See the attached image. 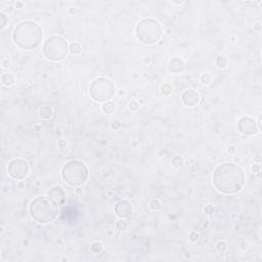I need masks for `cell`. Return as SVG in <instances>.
I'll return each mask as SVG.
<instances>
[{
  "instance_id": "6da1fadb",
  "label": "cell",
  "mask_w": 262,
  "mask_h": 262,
  "mask_svg": "<svg viewBox=\"0 0 262 262\" xmlns=\"http://www.w3.org/2000/svg\"><path fill=\"white\" fill-rule=\"evenodd\" d=\"M213 183L217 191L225 194H236L244 188L246 176L243 169L233 163H223L214 171Z\"/></svg>"
},
{
  "instance_id": "7a4b0ae2",
  "label": "cell",
  "mask_w": 262,
  "mask_h": 262,
  "mask_svg": "<svg viewBox=\"0 0 262 262\" xmlns=\"http://www.w3.org/2000/svg\"><path fill=\"white\" fill-rule=\"evenodd\" d=\"M42 37L43 33L41 27L31 21L22 22L14 32V43L27 50L36 48L42 41Z\"/></svg>"
},
{
  "instance_id": "3957f363",
  "label": "cell",
  "mask_w": 262,
  "mask_h": 262,
  "mask_svg": "<svg viewBox=\"0 0 262 262\" xmlns=\"http://www.w3.org/2000/svg\"><path fill=\"white\" fill-rule=\"evenodd\" d=\"M30 214L39 223L51 222L59 215L57 202L51 197H37L30 204Z\"/></svg>"
},
{
  "instance_id": "277c9868",
  "label": "cell",
  "mask_w": 262,
  "mask_h": 262,
  "mask_svg": "<svg viewBox=\"0 0 262 262\" xmlns=\"http://www.w3.org/2000/svg\"><path fill=\"white\" fill-rule=\"evenodd\" d=\"M88 168L83 162L72 160L66 163L62 169V178L71 186H80L88 179Z\"/></svg>"
},
{
  "instance_id": "5b68a950",
  "label": "cell",
  "mask_w": 262,
  "mask_h": 262,
  "mask_svg": "<svg viewBox=\"0 0 262 262\" xmlns=\"http://www.w3.org/2000/svg\"><path fill=\"white\" fill-rule=\"evenodd\" d=\"M163 29L158 21L151 17L141 20L136 27V37L144 44H154L159 41Z\"/></svg>"
},
{
  "instance_id": "8992f818",
  "label": "cell",
  "mask_w": 262,
  "mask_h": 262,
  "mask_svg": "<svg viewBox=\"0 0 262 262\" xmlns=\"http://www.w3.org/2000/svg\"><path fill=\"white\" fill-rule=\"evenodd\" d=\"M68 42L61 36H51L43 45L44 56L53 62L64 59L68 53Z\"/></svg>"
},
{
  "instance_id": "52a82bcc",
  "label": "cell",
  "mask_w": 262,
  "mask_h": 262,
  "mask_svg": "<svg viewBox=\"0 0 262 262\" xmlns=\"http://www.w3.org/2000/svg\"><path fill=\"white\" fill-rule=\"evenodd\" d=\"M116 87L108 78L101 77L94 80L90 85V95L95 101L103 103L111 99L115 95Z\"/></svg>"
},
{
  "instance_id": "ba28073f",
  "label": "cell",
  "mask_w": 262,
  "mask_h": 262,
  "mask_svg": "<svg viewBox=\"0 0 262 262\" xmlns=\"http://www.w3.org/2000/svg\"><path fill=\"white\" fill-rule=\"evenodd\" d=\"M9 176L17 180L25 179L29 174L30 167L29 164L23 159H14L8 163L7 166Z\"/></svg>"
},
{
  "instance_id": "9c48e42d",
  "label": "cell",
  "mask_w": 262,
  "mask_h": 262,
  "mask_svg": "<svg viewBox=\"0 0 262 262\" xmlns=\"http://www.w3.org/2000/svg\"><path fill=\"white\" fill-rule=\"evenodd\" d=\"M238 129L241 133L246 135H252L256 134L259 131L258 127L256 125V122L249 117H243L238 122Z\"/></svg>"
},
{
  "instance_id": "30bf717a",
  "label": "cell",
  "mask_w": 262,
  "mask_h": 262,
  "mask_svg": "<svg viewBox=\"0 0 262 262\" xmlns=\"http://www.w3.org/2000/svg\"><path fill=\"white\" fill-rule=\"evenodd\" d=\"M133 208L128 201H120L115 206V213L120 218H128L131 216Z\"/></svg>"
},
{
  "instance_id": "8fae6325",
  "label": "cell",
  "mask_w": 262,
  "mask_h": 262,
  "mask_svg": "<svg viewBox=\"0 0 262 262\" xmlns=\"http://www.w3.org/2000/svg\"><path fill=\"white\" fill-rule=\"evenodd\" d=\"M181 101L182 103L188 107H194L197 106L200 101V95L199 93L194 89H188L185 90L181 95Z\"/></svg>"
},
{
  "instance_id": "7c38bea8",
  "label": "cell",
  "mask_w": 262,
  "mask_h": 262,
  "mask_svg": "<svg viewBox=\"0 0 262 262\" xmlns=\"http://www.w3.org/2000/svg\"><path fill=\"white\" fill-rule=\"evenodd\" d=\"M184 69V64L178 57H175L170 62V66H169V70L173 73H180L182 72Z\"/></svg>"
},
{
  "instance_id": "4fadbf2b",
  "label": "cell",
  "mask_w": 262,
  "mask_h": 262,
  "mask_svg": "<svg viewBox=\"0 0 262 262\" xmlns=\"http://www.w3.org/2000/svg\"><path fill=\"white\" fill-rule=\"evenodd\" d=\"M39 115L42 119L44 120H48L52 117V110L50 107L47 106H43L41 109L39 110Z\"/></svg>"
},
{
  "instance_id": "5bb4252c",
  "label": "cell",
  "mask_w": 262,
  "mask_h": 262,
  "mask_svg": "<svg viewBox=\"0 0 262 262\" xmlns=\"http://www.w3.org/2000/svg\"><path fill=\"white\" fill-rule=\"evenodd\" d=\"M101 110H103L104 114H108V115L113 114L115 112V104L113 101H107V103H104L103 104Z\"/></svg>"
},
{
  "instance_id": "9a60e30c",
  "label": "cell",
  "mask_w": 262,
  "mask_h": 262,
  "mask_svg": "<svg viewBox=\"0 0 262 262\" xmlns=\"http://www.w3.org/2000/svg\"><path fill=\"white\" fill-rule=\"evenodd\" d=\"M14 82V77L11 73H4L2 75V83L6 86H11Z\"/></svg>"
},
{
  "instance_id": "2e32d148",
  "label": "cell",
  "mask_w": 262,
  "mask_h": 262,
  "mask_svg": "<svg viewBox=\"0 0 262 262\" xmlns=\"http://www.w3.org/2000/svg\"><path fill=\"white\" fill-rule=\"evenodd\" d=\"M128 221L126 220L125 218H122L120 219V220H118V222H117V229H119L120 231H125L127 230V228H128Z\"/></svg>"
},
{
  "instance_id": "e0dca14e",
  "label": "cell",
  "mask_w": 262,
  "mask_h": 262,
  "mask_svg": "<svg viewBox=\"0 0 262 262\" xmlns=\"http://www.w3.org/2000/svg\"><path fill=\"white\" fill-rule=\"evenodd\" d=\"M70 53L71 54H79L80 52L82 51V48L81 46H80V44H78L77 42H73V43L71 44V46H70V49H69Z\"/></svg>"
},
{
  "instance_id": "ac0fdd59",
  "label": "cell",
  "mask_w": 262,
  "mask_h": 262,
  "mask_svg": "<svg viewBox=\"0 0 262 262\" xmlns=\"http://www.w3.org/2000/svg\"><path fill=\"white\" fill-rule=\"evenodd\" d=\"M103 245H101V243H98V242H94V243H92V245L90 247L91 251L93 252L94 254H99L101 251H103Z\"/></svg>"
},
{
  "instance_id": "d6986e66",
  "label": "cell",
  "mask_w": 262,
  "mask_h": 262,
  "mask_svg": "<svg viewBox=\"0 0 262 262\" xmlns=\"http://www.w3.org/2000/svg\"><path fill=\"white\" fill-rule=\"evenodd\" d=\"M161 92L163 95H170L172 93V87L170 84L165 83L161 86Z\"/></svg>"
},
{
  "instance_id": "ffe728a7",
  "label": "cell",
  "mask_w": 262,
  "mask_h": 262,
  "mask_svg": "<svg viewBox=\"0 0 262 262\" xmlns=\"http://www.w3.org/2000/svg\"><path fill=\"white\" fill-rule=\"evenodd\" d=\"M149 207H151V209L153 211H158V210L161 209V207H162L161 202H160L159 200H157V199L152 200L151 203H149Z\"/></svg>"
},
{
  "instance_id": "44dd1931",
  "label": "cell",
  "mask_w": 262,
  "mask_h": 262,
  "mask_svg": "<svg viewBox=\"0 0 262 262\" xmlns=\"http://www.w3.org/2000/svg\"><path fill=\"white\" fill-rule=\"evenodd\" d=\"M172 164H173L174 167H176V168H179V167L182 166L183 164V159L181 158L180 156H175L173 157V159H172Z\"/></svg>"
},
{
  "instance_id": "7402d4cb",
  "label": "cell",
  "mask_w": 262,
  "mask_h": 262,
  "mask_svg": "<svg viewBox=\"0 0 262 262\" xmlns=\"http://www.w3.org/2000/svg\"><path fill=\"white\" fill-rule=\"evenodd\" d=\"M216 65L219 68H225V66L227 65V59L225 56H218L216 59Z\"/></svg>"
},
{
  "instance_id": "603a6c76",
  "label": "cell",
  "mask_w": 262,
  "mask_h": 262,
  "mask_svg": "<svg viewBox=\"0 0 262 262\" xmlns=\"http://www.w3.org/2000/svg\"><path fill=\"white\" fill-rule=\"evenodd\" d=\"M216 249L217 251L219 252V253H223V252H225L226 250H227V244L225 243V242L223 241H220L217 243L216 245Z\"/></svg>"
},
{
  "instance_id": "cb8c5ba5",
  "label": "cell",
  "mask_w": 262,
  "mask_h": 262,
  "mask_svg": "<svg viewBox=\"0 0 262 262\" xmlns=\"http://www.w3.org/2000/svg\"><path fill=\"white\" fill-rule=\"evenodd\" d=\"M201 80H202V82H203L204 84H208V83H210V82H211L212 77H211V75L209 73H205V74L202 75Z\"/></svg>"
},
{
  "instance_id": "d4e9b609",
  "label": "cell",
  "mask_w": 262,
  "mask_h": 262,
  "mask_svg": "<svg viewBox=\"0 0 262 262\" xmlns=\"http://www.w3.org/2000/svg\"><path fill=\"white\" fill-rule=\"evenodd\" d=\"M129 108H130L131 111H137V110L139 109V104L137 101H132L129 103Z\"/></svg>"
},
{
  "instance_id": "484cf974",
  "label": "cell",
  "mask_w": 262,
  "mask_h": 262,
  "mask_svg": "<svg viewBox=\"0 0 262 262\" xmlns=\"http://www.w3.org/2000/svg\"><path fill=\"white\" fill-rule=\"evenodd\" d=\"M200 236L198 233H196V231H191V233H189V241L191 242H197L199 239Z\"/></svg>"
},
{
  "instance_id": "4316f807",
  "label": "cell",
  "mask_w": 262,
  "mask_h": 262,
  "mask_svg": "<svg viewBox=\"0 0 262 262\" xmlns=\"http://www.w3.org/2000/svg\"><path fill=\"white\" fill-rule=\"evenodd\" d=\"M204 211H205L206 214H208V215H211V214L214 213V207L209 204V205H207L205 208H204Z\"/></svg>"
},
{
  "instance_id": "83f0119b",
  "label": "cell",
  "mask_w": 262,
  "mask_h": 262,
  "mask_svg": "<svg viewBox=\"0 0 262 262\" xmlns=\"http://www.w3.org/2000/svg\"><path fill=\"white\" fill-rule=\"evenodd\" d=\"M0 19H1V29H4V27L6 26V23H7L6 16L1 12V14H0Z\"/></svg>"
},
{
  "instance_id": "f1b7e54d",
  "label": "cell",
  "mask_w": 262,
  "mask_h": 262,
  "mask_svg": "<svg viewBox=\"0 0 262 262\" xmlns=\"http://www.w3.org/2000/svg\"><path fill=\"white\" fill-rule=\"evenodd\" d=\"M112 128L115 129V130H117V129L120 128V126H121V123H120V121H113V123H112Z\"/></svg>"
},
{
  "instance_id": "f546056e",
  "label": "cell",
  "mask_w": 262,
  "mask_h": 262,
  "mask_svg": "<svg viewBox=\"0 0 262 262\" xmlns=\"http://www.w3.org/2000/svg\"><path fill=\"white\" fill-rule=\"evenodd\" d=\"M252 170H253L254 173L259 172V170H260V165H259V164H254L253 167H252Z\"/></svg>"
},
{
  "instance_id": "4dcf8cb0",
  "label": "cell",
  "mask_w": 262,
  "mask_h": 262,
  "mask_svg": "<svg viewBox=\"0 0 262 262\" xmlns=\"http://www.w3.org/2000/svg\"><path fill=\"white\" fill-rule=\"evenodd\" d=\"M59 146H61V148H65V146H67V140H66V139H63V138L59 139Z\"/></svg>"
},
{
  "instance_id": "1f68e13d",
  "label": "cell",
  "mask_w": 262,
  "mask_h": 262,
  "mask_svg": "<svg viewBox=\"0 0 262 262\" xmlns=\"http://www.w3.org/2000/svg\"><path fill=\"white\" fill-rule=\"evenodd\" d=\"M234 151H236V149H234V146H229V149H228V153L233 154V153H234Z\"/></svg>"
},
{
  "instance_id": "d6a6232c",
  "label": "cell",
  "mask_w": 262,
  "mask_h": 262,
  "mask_svg": "<svg viewBox=\"0 0 262 262\" xmlns=\"http://www.w3.org/2000/svg\"><path fill=\"white\" fill-rule=\"evenodd\" d=\"M255 29L258 30V31H259V30H261V25H260V23H257L255 25Z\"/></svg>"
},
{
  "instance_id": "836d02e7",
  "label": "cell",
  "mask_w": 262,
  "mask_h": 262,
  "mask_svg": "<svg viewBox=\"0 0 262 262\" xmlns=\"http://www.w3.org/2000/svg\"><path fill=\"white\" fill-rule=\"evenodd\" d=\"M70 14H76V9H75L74 7H71V8H70Z\"/></svg>"
},
{
  "instance_id": "e575fe53",
  "label": "cell",
  "mask_w": 262,
  "mask_h": 262,
  "mask_svg": "<svg viewBox=\"0 0 262 262\" xmlns=\"http://www.w3.org/2000/svg\"><path fill=\"white\" fill-rule=\"evenodd\" d=\"M8 61H4L3 62V67H7V65H8Z\"/></svg>"
},
{
  "instance_id": "d590c367",
  "label": "cell",
  "mask_w": 262,
  "mask_h": 262,
  "mask_svg": "<svg viewBox=\"0 0 262 262\" xmlns=\"http://www.w3.org/2000/svg\"><path fill=\"white\" fill-rule=\"evenodd\" d=\"M17 6L22 7V6H23V3H22V2H17Z\"/></svg>"
},
{
  "instance_id": "8d00e7d4",
  "label": "cell",
  "mask_w": 262,
  "mask_h": 262,
  "mask_svg": "<svg viewBox=\"0 0 262 262\" xmlns=\"http://www.w3.org/2000/svg\"><path fill=\"white\" fill-rule=\"evenodd\" d=\"M256 161H257V162H260V157H259V156H258V157H256Z\"/></svg>"
},
{
  "instance_id": "74e56055",
  "label": "cell",
  "mask_w": 262,
  "mask_h": 262,
  "mask_svg": "<svg viewBox=\"0 0 262 262\" xmlns=\"http://www.w3.org/2000/svg\"><path fill=\"white\" fill-rule=\"evenodd\" d=\"M23 185H24L23 183H20V184H19V188H23Z\"/></svg>"
},
{
  "instance_id": "f35d334b",
  "label": "cell",
  "mask_w": 262,
  "mask_h": 262,
  "mask_svg": "<svg viewBox=\"0 0 262 262\" xmlns=\"http://www.w3.org/2000/svg\"><path fill=\"white\" fill-rule=\"evenodd\" d=\"M133 146H137V143H136V141H134V143H133Z\"/></svg>"
}]
</instances>
